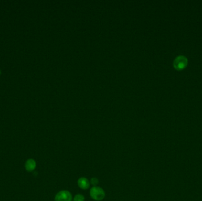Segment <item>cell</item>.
<instances>
[{"label":"cell","instance_id":"4","mask_svg":"<svg viewBox=\"0 0 202 201\" xmlns=\"http://www.w3.org/2000/svg\"><path fill=\"white\" fill-rule=\"evenodd\" d=\"M78 185L79 187V188L82 189H87L89 188L90 183L86 178L82 177L79 179L78 181Z\"/></svg>","mask_w":202,"mask_h":201},{"label":"cell","instance_id":"6","mask_svg":"<svg viewBox=\"0 0 202 201\" xmlns=\"http://www.w3.org/2000/svg\"><path fill=\"white\" fill-rule=\"evenodd\" d=\"M85 198L81 194L76 195L74 198V201H84Z\"/></svg>","mask_w":202,"mask_h":201},{"label":"cell","instance_id":"3","mask_svg":"<svg viewBox=\"0 0 202 201\" xmlns=\"http://www.w3.org/2000/svg\"><path fill=\"white\" fill-rule=\"evenodd\" d=\"M55 201H72V196L67 191H61L58 192L54 198Z\"/></svg>","mask_w":202,"mask_h":201},{"label":"cell","instance_id":"2","mask_svg":"<svg viewBox=\"0 0 202 201\" xmlns=\"http://www.w3.org/2000/svg\"><path fill=\"white\" fill-rule=\"evenodd\" d=\"M90 196L95 201H102L105 196V193L100 187H94L91 188L90 191Z\"/></svg>","mask_w":202,"mask_h":201},{"label":"cell","instance_id":"8","mask_svg":"<svg viewBox=\"0 0 202 201\" xmlns=\"http://www.w3.org/2000/svg\"><path fill=\"white\" fill-rule=\"evenodd\" d=\"M0 74H1V71H0Z\"/></svg>","mask_w":202,"mask_h":201},{"label":"cell","instance_id":"5","mask_svg":"<svg viewBox=\"0 0 202 201\" xmlns=\"http://www.w3.org/2000/svg\"><path fill=\"white\" fill-rule=\"evenodd\" d=\"M36 162L34 161L33 159H28V161H26V165H25L26 169L28 172L33 171L36 168Z\"/></svg>","mask_w":202,"mask_h":201},{"label":"cell","instance_id":"1","mask_svg":"<svg viewBox=\"0 0 202 201\" xmlns=\"http://www.w3.org/2000/svg\"><path fill=\"white\" fill-rule=\"evenodd\" d=\"M173 67L177 71H182L188 65V59L184 55L177 56L173 61Z\"/></svg>","mask_w":202,"mask_h":201},{"label":"cell","instance_id":"7","mask_svg":"<svg viewBox=\"0 0 202 201\" xmlns=\"http://www.w3.org/2000/svg\"><path fill=\"white\" fill-rule=\"evenodd\" d=\"M91 183L93 185H94L95 187L96 186V185H97L98 184V183H99V181H98V179H97V178H92V179H91Z\"/></svg>","mask_w":202,"mask_h":201}]
</instances>
